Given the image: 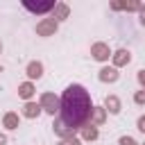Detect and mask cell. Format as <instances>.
<instances>
[{"label": "cell", "mask_w": 145, "mask_h": 145, "mask_svg": "<svg viewBox=\"0 0 145 145\" xmlns=\"http://www.w3.org/2000/svg\"><path fill=\"white\" fill-rule=\"evenodd\" d=\"M91 95L82 84H70L63 95H61V109H59V118L63 127H82L88 118H91Z\"/></svg>", "instance_id": "6da1fadb"}, {"label": "cell", "mask_w": 145, "mask_h": 145, "mask_svg": "<svg viewBox=\"0 0 145 145\" xmlns=\"http://www.w3.org/2000/svg\"><path fill=\"white\" fill-rule=\"evenodd\" d=\"M23 7L32 14H45L50 9H54V0H45V2H32V0H23Z\"/></svg>", "instance_id": "7a4b0ae2"}]
</instances>
